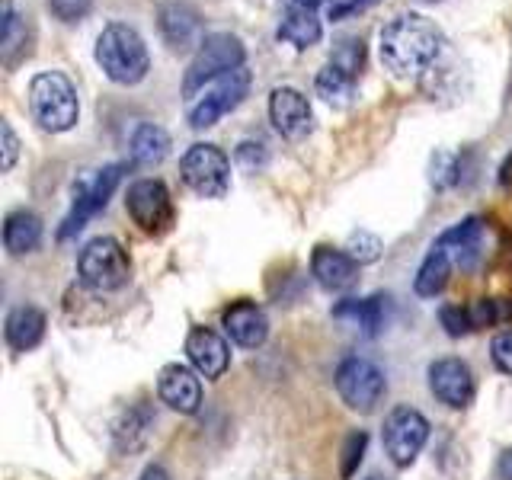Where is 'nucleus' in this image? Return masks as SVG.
Returning a JSON list of instances; mask_svg holds the SVG:
<instances>
[{
    "label": "nucleus",
    "instance_id": "9",
    "mask_svg": "<svg viewBox=\"0 0 512 480\" xmlns=\"http://www.w3.org/2000/svg\"><path fill=\"white\" fill-rule=\"evenodd\" d=\"M429 439V423L420 410L413 407H397L384 420V452L397 464V468H410L416 455L423 452Z\"/></svg>",
    "mask_w": 512,
    "mask_h": 480
},
{
    "label": "nucleus",
    "instance_id": "35",
    "mask_svg": "<svg viewBox=\"0 0 512 480\" xmlns=\"http://www.w3.org/2000/svg\"><path fill=\"white\" fill-rule=\"evenodd\" d=\"M0 144H4V164L0 167H4V173H10L16 164V154H20V141H16L10 122H0Z\"/></svg>",
    "mask_w": 512,
    "mask_h": 480
},
{
    "label": "nucleus",
    "instance_id": "37",
    "mask_svg": "<svg viewBox=\"0 0 512 480\" xmlns=\"http://www.w3.org/2000/svg\"><path fill=\"white\" fill-rule=\"evenodd\" d=\"M141 480H170V474L160 468V464H151V468H144Z\"/></svg>",
    "mask_w": 512,
    "mask_h": 480
},
{
    "label": "nucleus",
    "instance_id": "21",
    "mask_svg": "<svg viewBox=\"0 0 512 480\" xmlns=\"http://www.w3.org/2000/svg\"><path fill=\"white\" fill-rule=\"evenodd\" d=\"M29 23L13 10L10 0H4V20H0V61L4 68L13 71L23 58H29Z\"/></svg>",
    "mask_w": 512,
    "mask_h": 480
},
{
    "label": "nucleus",
    "instance_id": "34",
    "mask_svg": "<svg viewBox=\"0 0 512 480\" xmlns=\"http://www.w3.org/2000/svg\"><path fill=\"white\" fill-rule=\"evenodd\" d=\"M237 160L244 164L247 170H263L266 167V144L263 141H240V148H237Z\"/></svg>",
    "mask_w": 512,
    "mask_h": 480
},
{
    "label": "nucleus",
    "instance_id": "24",
    "mask_svg": "<svg viewBox=\"0 0 512 480\" xmlns=\"http://www.w3.org/2000/svg\"><path fill=\"white\" fill-rule=\"evenodd\" d=\"M39 240H42V218L36 212H26V208H20V212L7 215V221H4V247L13 256L32 253L39 247Z\"/></svg>",
    "mask_w": 512,
    "mask_h": 480
},
{
    "label": "nucleus",
    "instance_id": "23",
    "mask_svg": "<svg viewBox=\"0 0 512 480\" xmlns=\"http://www.w3.org/2000/svg\"><path fill=\"white\" fill-rule=\"evenodd\" d=\"M388 308H391V298L388 295H372V298H346L333 308L336 317H352L356 324L362 327L365 336H375L384 320H388Z\"/></svg>",
    "mask_w": 512,
    "mask_h": 480
},
{
    "label": "nucleus",
    "instance_id": "2",
    "mask_svg": "<svg viewBox=\"0 0 512 480\" xmlns=\"http://www.w3.org/2000/svg\"><path fill=\"white\" fill-rule=\"evenodd\" d=\"M100 71L119 87H135L141 84L151 71V55L148 45L138 36V29L128 23H109L96 36V52H93Z\"/></svg>",
    "mask_w": 512,
    "mask_h": 480
},
{
    "label": "nucleus",
    "instance_id": "18",
    "mask_svg": "<svg viewBox=\"0 0 512 480\" xmlns=\"http://www.w3.org/2000/svg\"><path fill=\"white\" fill-rule=\"evenodd\" d=\"M480 240H484V221H480L477 215H471V218L452 224L448 231H442V237L432 247L445 250L448 260H452L455 266L471 269L480 256Z\"/></svg>",
    "mask_w": 512,
    "mask_h": 480
},
{
    "label": "nucleus",
    "instance_id": "8",
    "mask_svg": "<svg viewBox=\"0 0 512 480\" xmlns=\"http://www.w3.org/2000/svg\"><path fill=\"white\" fill-rule=\"evenodd\" d=\"M384 388H388V384H384L381 368L362 356H349L336 368V391H340L343 404L349 410L372 413L381 404Z\"/></svg>",
    "mask_w": 512,
    "mask_h": 480
},
{
    "label": "nucleus",
    "instance_id": "39",
    "mask_svg": "<svg viewBox=\"0 0 512 480\" xmlns=\"http://www.w3.org/2000/svg\"><path fill=\"white\" fill-rule=\"evenodd\" d=\"M368 480H384V477H378V474H375V477H368Z\"/></svg>",
    "mask_w": 512,
    "mask_h": 480
},
{
    "label": "nucleus",
    "instance_id": "29",
    "mask_svg": "<svg viewBox=\"0 0 512 480\" xmlns=\"http://www.w3.org/2000/svg\"><path fill=\"white\" fill-rule=\"evenodd\" d=\"M346 253L359 266L362 263H375L378 256H381V240L375 234H368V231H352L349 234V244H346Z\"/></svg>",
    "mask_w": 512,
    "mask_h": 480
},
{
    "label": "nucleus",
    "instance_id": "22",
    "mask_svg": "<svg viewBox=\"0 0 512 480\" xmlns=\"http://www.w3.org/2000/svg\"><path fill=\"white\" fill-rule=\"evenodd\" d=\"M4 336H7V346L16 349V352H26L32 346H39V340L45 336V314L39 308H32V304L13 308L7 314Z\"/></svg>",
    "mask_w": 512,
    "mask_h": 480
},
{
    "label": "nucleus",
    "instance_id": "10",
    "mask_svg": "<svg viewBox=\"0 0 512 480\" xmlns=\"http://www.w3.org/2000/svg\"><path fill=\"white\" fill-rule=\"evenodd\" d=\"M247 93H250V71L247 68L224 74L221 80H215L212 90L202 93L199 103L189 106V125L196 128V132L218 125V119H224L231 109H237L240 103H244Z\"/></svg>",
    "mask_w": 512,
    "mask_h": 480
},
{
    "label": "nucleus",
    "instance_id": "25",
    "mask_svg": "<svg viewBox=\"0 0 512 480\" xmlns=\"http://www.w3.org/2000/svg\"><path fill=\"white\" fill-rule=\"evenodd\" d=\"M170 154V135L154 122H144L132 135V160L138 167H157Z\"/></svg>",
    "mask_w": 512,
    "mask_h": 480
},
{
    "label": "nucleus",
    "instance_id": "1",
    "mask_svg": "<svg viewBox=\"0 0 512 480\" xmlns=\"http://www.w3.org/2000/svg\"><path fill=\"white\" fill-rule=\"evenodd\" d=\"M381 64L394 77L416 80L439 68L442 55L448 52V39L436 20L426 13H400L381 29L378 36Z\"/></svg>",
    "mask_w": 512,
    "mask_h": 480
},
{
    "label": "nucleus",
    "instance_id": "16",
    "mask_svg": "<svg viewBox=\"0 0 512 480\" xmlns=\"http://www.w3.org/2000/svg\"><path fill=\"white\" fill-rule=\"evenodd\" d=\"M157 394L170 410L183 413V416L196 413L202 404V384H199L196 372H189L186 365H167L157 378Z\"/></svg>",
    "mask_w": 512,
    "mask_h": 480
},
{
    "label": "nucleus",
    "instance_id": "6",
    "mask_svg": "<svg viewBox=\"0 0 512 480\" xmlns=\"http://www.w3.org/2000/svg\"><path fill=\"white\" fill-rule=\"evenodd\" d=\"M183 183L202 199H221L231 189V160L215 144H192L180 160Z\"/></svg>",
    "mask_w": 512,
    "mask_h": 480
},
{
    "label": "nucleus",
    "instance_id": "17",
    "mask_svg": "<svg viewBox=\"0 0 512 480\" xmlns=\"http://www.w3.org/2000/svg\"><path fill=\"white\" fill-rule=\"evenodd\" d=\"M224 330L228 336L244 349H256L266 343L269 336V320H266V311L260 304L253 301H237L231 304L228 311H224Z\"/></svg>",
    "mask_w": 512,
    "mask_h": 480
},
{
    "label": "nucleus",
    "instance_id": "31",
    "mask_svg": "<svg viewBox=\"0 0 512 480\" xmlns=\"http://www.w3.org/2000/svg\"><path fill=\"white\" fill-rule=\"evenodd\" d=\"M365 445H368V436L365 432H352V436L346 439V445H343V477L349 480L352 474H356V468H359V461H362V455H365Z\"/></svg>",
    "mask_w": 512,
    "mask_h": 480
},
{
    "label": "nucleus",
    "instance_id": "11",
    "mask_svg": "<svg viewBox=\"0 0 512 480\" xmlns=\"http://www.w3.org/2000/svg\"><path fill=\"white\" fill-rule=\"evenodd\" d=\"M125 208L144 234H164V231H170V224L176 218L173 199L160 180H138L128 186Z\"/></svg>",
    "mask_w": 512,
    "mask_h": 480
},
{
    "label": "nucleus",
    "instance_id": "27",
    "mask_svg": "<svg viewBox=\"0 0 512 480\" xmlns=\"http://www.w3.org/2000/svg\"><path fill=\"white\" fill-rule=\"evenodd\" d=\"M452 260H448V253L445 250H439V247H432L429 253H426V260H423V266H420V272H416V282H413V288H416V295H423V298H436L442 288L448 285V272H452Z\"/></svg>",
    "mask_w": 512,
    "mask_h": 480
},
{
    "label": "nucleus",
    "instance_id": "7",
    "mask_svg": "<svg viewBox=\"0 0 512 480\" xmlns=\"http://www.w3.org/2000/svg\"><path fill=\"white\" fill-rule=\"evenodd\" d=\"M122 170H125V164H109V167H103V170H96L93 176H84V180H80V183L74 186L71 212H68V218H64L61 231H58L61 240L74 237L96 212H103L106 202H109V196L116 192V186H119V180H122Z\"/></svg>",
    "mask_w": 512,
    "mask_h": 480
},
{
    "label": "nucleus",
    "instance_id": "26",
    "mask_svg": "<svg viewBox=\"0 0 512 480\" xmlns=\"http://www.w3.org/2000/svg\"><path fill=\"white\" fill-rule=\"evenodd\" d=\"M151 426H154V413L144 404L125 410L122 420L116 423V445H119V452H138V448L148 442Z\"/></svg>",
    "mask_w": 512,
    "mask_h": 480
},
{
    "label": "nucleus",
    "instance_id": "19",
    "mask_svg": "<svg viewBox=\"0 0 512 480\" xmlns=\"http://www.w3.org/2000/svg\"><path fill=\"white\" fill-rule=\"evenodd\" d=\"M311 272H314V279L327 288V292H346V288L356 285L359 263L352 260L346 250L317 247L314 256H311Z\"/></svg>",
    "mask_w": 512,
    "mask_h": 480
},
{
    "label": "nucleus",
    "instance_id": "14",
    "mask_svg": "<svg viewBox=\"0 0 512 480\" xmlns=\"http://www.w3.org/2000/svg\"><path fill=\"white\" fill-rule=\"evenodd\" d=\"M186 356H189L192 368H196L202 378H221L224 372H228V362H231L228 343L221 340V333L208 330V327H192L189 330Z\"/></svg>",
    "mask_w": 512,
    "mask_h": 480
},
{
    "label": "nucleus",
    "instance_id": "33",
    "mask_svg": "<svg viewBox=\"0 0 512 480\" xmlns=\"http://www.w3.org/2000/svg\"><path fill=\"white\" fill-rule=\"evenodd\" d=\"M490 356H493V365L500 368V372L512 375V330H503V333L493 336Z\"/></svg>",
    "mask_w": 512,
    "mask_h": 480
},
{
    "label": "nucleus",
    "instance_id": "3",
    "mask_svg": "<svg viewBox=\"0 0 512 480\" xmlns=\"http://www.w3.org/2000/svg\"><path fill=\"white\" fill-rule=\"evenodd\" d=\"M29 112L45 132H52V135L71 132L80 119V100H77V87L71 84V77L61 71H42L32 77Z\"/></svg>",
    "mask_w": 512,
    "mask_h": 480
},
{
    "label": "nucleus",
    "instance_id": "12",
    "mask_svg": "<svg viewBox=\"0 0 512 480\" xmlns=\"http://www.w3.org/2000/svg\"><path fill=\"white\" fill-rule=\"evenodd\" d=\"M269 119L288 141H304L314 132V109L298 87H276L269 93Z\"/></svg>",
    "mask_w": 512,
    "mask_h": 480
},
{
    "label": "nucleus",
    "instance_id": "28",
    "mask_svg": "<svg viewBox=\"0 0 512 480\" xmlns=\"http://www.w3.org/2000/svg\"><path fill=\"white\" fill-rule=\"evenodd\" d=\"M356 74H349L346 68H340V64H333V61H327L324 68H320V74H317V96H324V100L330 103V106H346L349 103V96H352V90H356Z\"/></svg>",
    "mask_w": 512,
    "mask_h": 480
},
{
    "label": "nucleus",
    "instance_id": "4",
    "mask_svg": "<svg viewBox=\"0 0 512 480\" xmlns=\"http://www.w3.org/2000/svg\"><path fill=\"white\" fill-rule=\"evenodd\" d=\"M244 61H247V48L237 36H231V32H212V36H205L202 45L196 48V55H192L189 68H186L183 96L192 100L199 90H205V84L221 80L231 71H240L244 68Z\"/></svg>",
    "mask_w": 512,
    "mask_h": 480
},
{
    "label": "nucleus",
    "instance_id": "13",
    "mask_svg": "<svg viewBox=\"0 0 512 480\" xmlns=\"http://www.w3.org/2000/svg\"><path fill=\"white\" fill-rule=\"evenodd\" d=\"M429 391L436 394L445 407L464 410L474 400V375L461 359H439L429 365Z\"/></svg>",
    "mask_w": 512,
    "mask_h": 480
},
{
    "label": "nucleus",
    "instance_id": "20",
    "mask_svg": "<svg viewBox=\"0 0 512 480\" xmlns=\"http://www.w3.org/2000/svg\"><path fill=\"white\" fill-rule=\"evenodd\" d=\"M276 36H279V42H288L295 48H311V45L320 42V36H324V26H320L317 10L288 4L285 13H282V20H279Z\"/></svg>",
    "mask_w": 512,
    "mask_h": 480
},
{
    "label": "nucleus",
    "instance_id": "30",
    "mask_svg": "<svg viewBox=\"0 0 512 480\" xmlns=\"http://www.w3.org/2000/svg\"><path fill=\"white\" fill-rule=\"evenodd\" d=\"M439 320H442V327L452 333V336H464V333H471L474 330V320H471V311L468 308H461V304H448V308L439 311Z\"/></svg>",
    "mask_w": 512,
    "mask_h": 480
},
{
    "label": "nucleus",
    "instance_id": "36",
    "mask_svg": "<svg viewBox=\"0 0 512 480\" xmlns=\"http://www.w3.org/2000/svg\"><path fill=\"white\" fill-rule=\"evenodd\" d=\"M496 474H500V480H512V448H506V452L500 455V464H496Z\"/></svg>",
    "mask_w": 512,
    "mask_h": 480
},
{
    "label": "nucleus",
    "instance_id": "38",
    "mask_svg": "<svg viewBox=\"0 0 512 480\" xmlns=\"http://www.w3.org/2000/svg\"><path fill=\"white\" fill-rule=\"evenodd\" d=\"M288 4H295V7H308V10H320V7H333L336 0H288Z\"/></svg>",
    "mask_w": 512,
    "mask_h": 480
},
{
    "label": "nucleus",
    "instance_id": "32",
    "mask_svg": "<svg viewBox=\"0 0 512 480\" xmlns=\"http://www.w3.org/2000/svg\"><path fill=\"white\" fill-rule=\"evenodd\" d=\"M48 7L61 23H80L93 10V0H48Z\"/></svg>",
    "mask_w": 512,
    "mask_h": 480
},
{
    "label": "nucleus",
    "instance_id": "5",
    "mask_svg": "<svg viewBox=\"0 0 512 480\" xmlns=\"http://www.w3.org/2000/svg\"><path fill=\"white\" fill-rule=\"evenodd\" d=\"M77 276L90 292H116L132 276V263H128V253L116 237H93L80 250Z\"/></svg>",
    "mask_w": 512,
    "mask_h": 480
},
{
    "label": "nucleus",
    "instance_id": "15",
    "mask_svg": "<svg viewBox=\"0 0 512 480\" xmlns=\"http://www.w3.org/2000/svg\"><path fill=\"white\" fill-rule=\"evenodd\" d=\"M157 26L164 42L173 52H186L192 45H202V16L192 10L189 4H164L157 13Z\"/></svg>",
    "mask_w": 512,
    "mask_h": 480
}]
</instances>
